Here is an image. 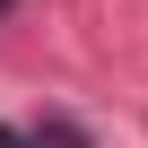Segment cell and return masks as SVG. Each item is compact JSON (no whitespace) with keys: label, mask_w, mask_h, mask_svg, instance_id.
I'll list each match as a JSON object with an SVG mask.
<instances>
[{"label":"cell","mask_w":148,"mask_h":148,"mask_svg":"<svg viewBox=\"0 0 148 148\" xmlns=\"http://www.w3.org/2000/svg\"><path fill=\"white\" fill-rule=\"evenodd\" d=\"M0 148H35V139H18V131H0Z\"/></svg>","instance_id":"cell-1"},{"label":"cell","mask_w":148,"mask_h":148,"mask_svg":"<svg viewBox=\"0 0 148 148\" xmlns=\"http://www.w3.org/2000/svg\"><path fill=\"white\" fill-rule=\"evenodd\" d=\"M0 9H9V0H0Z\"/></svg>","instance_id":"cell-2"}]
</instances>
